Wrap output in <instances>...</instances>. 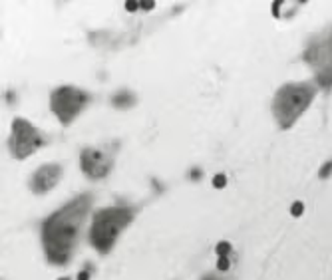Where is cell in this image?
Listing matches in <instances>:
<instances>
[{
    "label": "cell",
    "mask_w": 332,
    "mask_h": 280,
    "mask_svg": "<svg viewBox=\"0 0 332 280\" xmlns=\"http://www.w3.org/2000/svg\"><path fill=\"white\" fill-rule=\"evenodd\" d=\"M92 209V195L84 193L68 201L42 223V247L52 264L64 266L72 258Z\"/></svg>",
    "instance_id": "obj_1"
},
{
    "label": "cell",
    "mask_w": 332,
    "mask_h": 280,
    "mask_svg": "<svg viewBox=\"0 0 332 280\" xmlns=\"http://www.w3.org/2000/svg\"><path fill=\"white\" fill-rule=\"evenodd\" d=\"M316 84L312 82H292L279 88L273 99V116L281 129H290L296 119L303 116L316 95Z\"/></svg>",
    "instance_id": "obj_2"
},
{
    "label": "cell",
    "mask_w": 332,
    "mask_h": 280,
    "mask_svg": "<svg viewBox=\"0 0 332 280\" xmlns=\"http://www.w3.org/2000/svg\"><path fill=\"white\" fill-rule=\"evenodd\" d=\"M136 211L131 207H104L94 213L90 242L99 253H110L119 238L121 231L134 221Z\"/></svg>",
    "instance_id": "obj_3"
},
{
    "label": "cell",
    "mask_w": 332,
    "mask_h": 280,
    "mask_svg": "<svg viewBox=\"0 0 332 280\" xmlns=\"http://www.w3.org/2000/svg\"><path fill=\"white\" fill-rule=\"evenodd\" d=\"M305 62L314 72L316 86L322 90L332 88V26L324 28L316 36H312L305 50Z\"/></svg>",
    "instance_id": "obj_4"
},
{
    "label": "cell",
    "mask_w": 332,
    "mask_h": 280,
    "mask_svg": "<svg viewBox=\"0 0 332 280\" xmlns=\"http://www.w3.org/2000/svg\"><path fill=\"white\" fill-rule=\"evenodd\" d=\"M92 95L74 86H62L54 90L50 95V110L62 125H70L76 117L82 114V110L90 103Z\"/></svg>",
    "instance_id": "obj_5"
},
{
    "label": "cell",
    "mask_w": 332,
    "mask_h": 280,
    "mask_svg": "<svg viewBox=\"0 0 332 280\" xmlns=\"http://www.w3.org/2000/svg\"><path fill=\"white\" fill-rule=\"evenodd\" d=\"M44 135L22 117H16L12 121V131L8 137V151L12 153L14 159H26L30 157L36 149L44 145Z\"/></svg>",
    "instance_id": "obj_6"
},
{
    "label": "cell",
    "mask_w": 332,
    "mask_h": 280,
    "mask_svg": "<svg viewBox=\"0 0 332 280\" xmlns=\"http://www.w3.org/2000/svg\"><path fill=\"white\" fill-rule=\"evenodd\" d=\"M116 151L118 143H106V145H95V147H86L80 153V167L90 179H104L112 167L116 163Z\"/></svg>",
    "instance_id": "obj_7"
},
{
    "label": "cell",
    "mask_w": 332,
    "mask_h": 280,
    "mask_svg": "<svg viewBox=\"0 0 332 280\" xmlns=\"http://www.w3.org/2000/svg\"><path fill=\"white\" fill-rule=\"evenodd\" d=\"M60 177H62V167L58 163H46L42 165L40 169H36V173L30 177L28 185H30L32 193L44 195V193L52 191L54 187L58 185Z\"/></svg>",
    "instance_id": "obj_8"
},
{
    "label": "cell",
    "mask_w": 332,
    "mask_h": 280,
    "mask_svg": "<svg viewBox=\"0 0 332 280\" xmlns=\"http://www.w3.org/2000/svg\"><path fill=\"white\" fill-rule=\"evenodd\" d=\"M112 103H114L116 108H129V106L136 103V97L129 92H119L112 97Z\"/></svg>",
    "instance_id": "obj_9"
},
{
    "label": "cell",
    "mask_w": 332,
    "mask_h": 280,
    "mask_svg": "<svg viewBox=\"0 0 332 280\" xmlns=\"http://www.w3.org/2000/svg\"><path fill=\"white\" fill-rule=\"evenodd\" d=\"M231 253V244L227 242V240H221L219 244H217V255L219 257H227Z\"/></svg>",
    "instance_id": "obj_10"
},
{
    "label": "cell",
    "mask_w": 332,
    "mask_h": 280,
    "mask_svg": "<svg viewBox=\"0 0 332 280\" xmlns=\"http://www.w3.org/2000/svg\"><path fill=\"white\" fill-rule=\"evenodd\" d=\"M330 173H332V159L328 161V163H324L322 165V169H320V179H326V177H330Z\"/></svg>",
    "instance_id": "obj_11"
},
{
    "label": "cell",
    "mask_w": 332,
    "mask_h": 280,
    "mask_svg": "<svg viewBox=\"0 0 332 280\" xmlns=\"http://www.w3.org/2000/svg\"><path fill=\"white\" fill-rule=\"evenodd\" d=\"M213 185L217 187V189H223V187L227 185V177L223 175V173H219V175H215L213 179Z\"/></svg>",
    "instance_id": "obj_12"
},
{
    "label": "cell",
    "mask_w": 332,
    "mask_h": 280,
    "mask_svg": "<svg viewBox=\"0 0 332 280\" xmlns=\"http://www.w3.org/2000/svg\"><path fill=\"white\" fill-rule=\"evenodd\" d=\"M303 211H305V205L298 201V203H294V205L290 207V215H292V217H301V215H303Z\"/></svg>",
    "instance_id": "obj_13"
},
{
    "label": "cell",
    "mask_w": 332,
    "mask_h": 280,
    "mask_svg": "<svg viewBox=\"0 0 332 280\" xmlns=\"http://www.w3.org/2000/svg\"><path fill=\"white\" fill-rule=\"evenodd\" d=\"M217 268H219V270H227V268H229V258H227V257H219Z\"/></svg>",
    "instance_id": "obj_14"
},
{
    "label": "cell",
    "mask_w": 332,
    "mask_h": 280,
    "mask_svg": "<svg viewBox=\"0 0 332 280\" xmlns=\"http://www.w3.org/2000/svg\"><path fill=\"white\" fill-rule=\"evenodd\" d=\"M140 6V2H125V8L127 10H134V8H138Z\"/></svg>",
    "instance_id": "obj_15"
},
{
    "label": "cell",
    "mask_w": 332,
    "mask_h": 280,
    "mask_svg": "<svg viewBox=\"0 0 332 280\" xmlns=\"http://www.w3.org/2000/svg\"><path fill=\"white\" fill-rule=\"evenodd\" d=\"M189 177L191 179H201V171H191Z\"/></svg>",
    "instance_id": "obj_16"
},
{
    "label": "cell",
    "mask_w": 332,
    "mask_h": 280,
    "mask_svg": "<svg viewBox=\"0 0 332 280\" xmlns=\"http://www.w3.org/2000/svg\"><path fill=\"white\" fill-rule=\"evenodd\" d=\"M90 278V272H80L78 274V280H88Z\"/></svg>",
    "instance_id": "obj_17"
},
{
    "label": "cell",
    "mask_w": 332,
    "mask_h": 280,
    "mask_svg": "<svg viewBox=\"0 0 332 280\" xmlns=\"http://www.w3.org/2000/svg\"><path fill=\"white\" fill-rule=\"evenodd\" d=\"M203 280H219V278H217V276H205Z\"/></svg>",
    "instance_id": "obj_18"
},
{
    "label": "cell",
    "mask_w": 332,
    "mask_h": 280,
    "mask_svg": "<svg viewBox=\"0 0 332 280\" xmlns=\"http://www.w3.org/2000/svg\"><path fill=\"white\" fill-rule=\"evenodd\" d=\"M60 280H70V278H60Z\"/></svg>",
    "instance_id": "obj_19"
}]
</instances>
